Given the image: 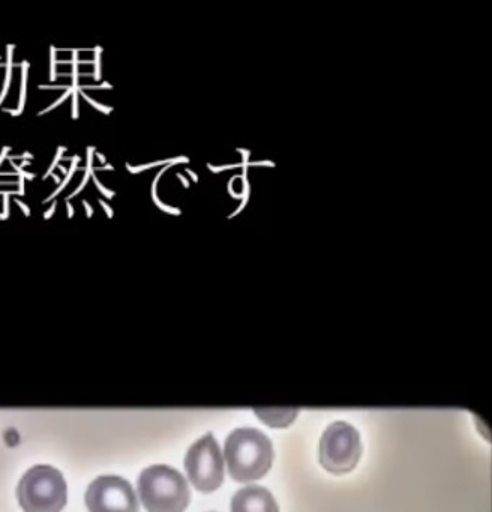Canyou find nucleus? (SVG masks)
<instances>
[{"mask_svg":"<svg viewBox=\"0 0 492 512\" xmlns=\"http://www.w3.org/2000/svg\"><path fill=\"white\" fill-rule=\"evenodd\" d=\"M96 157H98V160L101 161V163H105L104 155L99 154V152H96Z\"/></svg>","mask_w":492,"mask_h":512,"instance_id":"e433bc0d","label":"nucleus"},{"mask_svg":"<svg viewBox=\"0 0 492 512\" xmlns=\"http://www.w3.org/2000/svg\"><path fill=\"white\" fill-rule=\"evenodd\" d=\"M224 455L233 479L255 481L266 475L272 466V442L257 428H236L225 440Z\"/></svg>","mask_w":492,"mask_h":512,"instance_id":"f257e3e1","label":"nucleus"},{"mask_svg":"<svg viewBox=\"0 0 492 512\" xmlns=\"http://www.w3.org/2000/svg\"><path fill=\"white\" fill-rule=\"evenodd\" d=\"M231 512H279L278 503L267 488L248 485L231 499Z\"/></svg>","mask_w":492,"mask_h":512,"instance_id":"0eeeda50","label":"nucleus"},{"mask_svg":"<svg viewBox=\"0 0 492 512\" xmlns=\"http://www.w3.org/2000/svg\"><path fill=\"white\" fill-rule=\"evenodd\" d=\"M15 205L20 206L21 211L24 212V215H26V217H30V209L27 208V206L24 205L23 202H20V200H15Z\"/></svg>","mask_w":492,"mask_h":512,"instance_id":"cd10ccee","label":"nucleus"},{"mask_svg":"<svg viewBox=\"0 0 492 512\" xmlns=\"http://www.w3.org/2000/svg\"><path fill=\"white\" fill-rule=\"evenodd\" d=\"M93 175V170H86V173H84L83 181H81L80 187L77 188V190L74 191V193L71 194V196L68 197V199H72V197L78 196L80 194V191L83 190L84 187L87 185V181H89L90 176Z\"/></svg>","mask_w":492,"mask_h":512,"instance_id":"f3484780","label":"nucleus"},{"mask_svg":"<svg viewBox=\"0 0 492 512\" xmlns=\"http://www.w3.org/2000/svg\"><path fill=\"white\" fill-rule=\"evenodd\" d=\"M83 206H84V209H86L87 218H92L93 209L90 208V205H89V203L86 202V200H84Z\"/></svg>","mask_w":492,"mask_h":512,"instance_id":"c85d7f7f","label":"nucleus"},{"mask_svg":"<svg viewBox=\"0 0 492 512\" xmlns=\"http://www.w3.org/2000/svg\"><path fill=\"white\" fill-rule=\"evenodd\" d=\"M56 208H57V203L54 202L53 205H51V208L48 209L47 212H45L44 214V220H50L51 218V215L54 214V212H56Z\"/></svg>","mask_w":492,"mask_h":512,"instance_id":"bb28decb","label":"nucleus"},{"mask_svg":"<svg viewBox=\"0 0 492 512\" xmlns=\"http://www.w3.org/2000/svg\"><path fill=\"white\" fill-rule=\"evenodd\" d=\"M207 167H209L210 172H213V173L222 172V170L234 169L233 166L213 167V166H210V164H207Z\"/></svg>","mask_w":492,"mask_h":512,"instance_id":"a878e982","label":"nucleus"},{"mask_svg":"<svg viewBox=\"0 0 492 512\" xmlns=\"http://www.w3.org/2000/svg\"><path fill=\"white\" fill-rule=\"evenodd\" d=\"M84 89H93V91H96V89H113V86H111L110 83H102V85L99 86L84 85Z\"/></svg>","mask_w":492,"mask_h":512,"instance_id":"393cba45","label":"nucleus"},{"mask_svg":"<svg viewBox=\"0 0 492 512\" xmlns=\"http://www.w3.org/2000/svg\"><path fill=\"white\" fill-rule=\"evenodd\" d=\"M255 415L270 427H285L296 418L297 409H255Z\"/></svg>","mask_w":492,"mask_h":512,"instance_id":"6e6552de","label":"nucleus"},{"mask_svg":"<svg viewBox=\"0 0 492 512\" xmlns=\"http://www.w3.org/2000/svg\"><path fill=\"white\" fill-rule=\"evenodd\" d=\"M78 92H80L81 97H83L90 106L95 107L96 110L104 113V115H110V113L113 112V107L102 106V104L96 103V101H93L92 98L87 97V95L84 94L83 89L78 88Z\"/></svg>","mask_w":492,"mask_h":512,"instance_id":"f8f14e48","label":"nucleus"},{"mask_svg":"<svg viewBox=\"0 0 492 512\" xmlns=\"http://www.w3.org/2000/svg\"><path fill=\"white\" fill-rule=\"evenodd\" d=\"M156 205H158V208L162 209V211L168 212V214L180 215L179 209H174L170 208V206H165L164 203L159 202V200L158 202H156Z\"/></svg>","mask_w":492,"mask_h":512,"instance_id":"4be33fe9","label":"nucleus"},{"mask_svg":"<svg viewBox=\"0 0 492 512\" xmlns=\"http://www.w3.org/2000/svg\"><path fill=\"white\" fill-rule=\"evenodd\" d=\"M189 481L201 491H213L224 481V458L213 434L198 439L186 452Z\"/></svg>","mask_w":492,"mask_h":512,"instance_id":"39448f33","label":"nucleus"},{"mask_svg":"<svg viewBox=\"0 0 492 512\" xmlns=\"http://www.w3.org/2000/svg\"><path fill=\"white\" fill-rule=\"evenodd\" d=\"M72 91H74V88H72V86H69L68 91H66V94H65V95H62V97H60V100H57V101H56V103L51 104V106H50V107H47V109H44V110H42V112H39V113H38V116L45 115V113L51 112V110L56 109V107H57V106H60V104H62V103H63V101H65V100H66V98L71 97V95H72Z\"/></svg>","mask_w":492,"mask_h":512,"instance_id":"4468645a","label":"nucleus"},{"mask_svg":"<svg viewBox=\"0 0 492 512\" xmlns=\"http://www.w3.org/2000/svg\"><path fill=\"white\" fill-rule=\"evenodd\" d=\"M362 443L356 428L336 421L324 430L320 439V463L333 473L353 469L359 461Z\"/></svg>","mask_w":492,"mask_h":512,"instance_id":"20e7f679","label":"nucleus"},{"mask_svg":"<svg viewBox=\"0 0 492 512\" xmlns=\"http://www.w3.org/2000/svg\"><path fill=\"white\" fill-rule=\"evenodd\" d=\"M72 118L78 119V89L72 91Z\"/></svg>","mask_w":492,"mask_h":512,"instance_id":"aec40b11","label":"nucleus"},{"mask_svg":"<svg viewBox=\"0 0 492 512\" xmlns=\"http://www.w3.org/2000/svg\"><path fill=\"white\" fill-rule=\"evenodd\" d=\"M6 49H8V62H6L5 85H3V91L2 94H0V104L5 101L6 94H8L9 83H11L12 67H14V64H12V52H14L15 46H8Z\"/></svg>","mask_w":492,"mask_h":512,"instance_id":"1a4fd4ad","label":"nucleus"},{"mask_svg":"<svg viewBox=\"0 0 492 512\" xmlns=\"http://www.w3.org/2000/svg\"><path fill=\"white\" fill-rule=\"evenodd\" d=\"M9 148H3L2 155H0V166H2L3 160H5L6 155H8Z\"/></svg>","mask_w":492,"mask_h":512,"instance_id":"473e14b6","label":"nucleus"},{"mask_svg":"<svg viewBox=\"0 0 492 512\" xmlns=\"http://www.w3.org/2000/svg\"><path fill=\"white\" fill-rule=\"evenodd\" d=\"M2 196H3V217L6 218V220H8V217H9V196H11V194H9V191H3L2 193Z\"/></svg>","mask_w":492,"mask_h":512,"instance_id":"412c9836","label":"nucleus"},{"mask_svg":"<svg viewBox=\"0 0 492 512\" xmlns=\"http://www.w3.org/2000/svg\"><path fill=\"white\" fill-rule=\"evenodd\" d=\"M93 152H95V148H89L87 149V169L86 170H93L92 164H93Z\"/></svg>","mask_w":492,"mask_h":512,"instance_id":"5701e85b","label":"nucleus"},{"mask_svg":"<svg viewBox=\"0 0 492 512\" xmlns=\"http://www.w3.org/2000/svg\"><path fill=\"white\" fill-rule=\"evenodd\" d=\"M17 497L26 512H59L66 503V482L51 466L30 467L17 487Z\"/></svg>","mask_w":492,"mask_h":512,"instance_id":"7ed1b4c3","label":"nucleus"},{"mask_svg":"<svg viewBox=\"0 0 492 512\" xmlns=\"http://www.w3.org/2000/svg\"><path fill=\"white\" fill-rule=\"evenodd\" d=\"M177 178H179V179H180V181H182L183 187H185V188H188V187H189V182H188V181H186V179H185V178H183V176H182V175H177Z\"/></svg>","mask_w":492,"mask_h":512,"instance_id":"f704fd0d","label":"nucleus"},{"mask_svg":"<svg viewBox=\"0 0 492 512\" xmlns=\"http://www.w3.org/2000/svg\"><path fill=\"white\" fill-rule=\"evenodd\" d=\"M18 187H20V190H18V196H24L26 194V191H24V179L20 178V181H18Z\"/></svg>","mask_w":492,"mask_h":512,"instance_id":"7c9ffc66","label":"nucleus"},{"mask_svg":"<svg viewBox=\"0 0 492 512\" xmlns=\"http://www.w3.org/2000/svg\"><path fill=\"white\" fill-rule=\"evenodd\" d=\"M53 179H54V182H56V184H59V182H60L59 176L53 175Z\"/></svg>","mask_w":492,"mask_h":512,"instance_id":"ea45409f","label":"nucleus"},{"mask_svg":"<svg viewBox=\"0 0 492 512\" xmlns=\"http://www.w3.org/2000/svg\"><path fill=\"white\" fill-rule=\"evenodd\" d=\"M29 164H30V161H23V163H21L20 169L23 170L24 167L29 166Z\"/></svg>","mask_w":492,"mask_h":512,"instance_id":"58836bf2","label":"nucleus"},{"mask_svg":"<svg viewBox=\"0 0 492 512\" xmlns=\"http://www.w3.org/2000/svg\"><path fill=\"white\" fill-rule=\"evenodd\" d=\"M186 172H188V173H189V176H191L192 181H194V182H198L197 175H195V173H194V172H192V170L186 169Z\"/></svg>","mask_w":492,"mask_h":512,"instance_id":"c9c22d12","label":"nucleus"},{"mask_svg":"<svg viewBox=\"0 0 492 512\" xmlns=\"http://www.w3.org/2000/svg\"><path fill=\"white\" fill-rule=\"evenodd\" d=\"M71 161H72V167H71V170H69L68 175H66L65 181L62 182V185H60V187L57 188V190L54 191V193L51 194V196L48 197V199L44 200V203L51 202V200H53L54 197L59 196L60 191L65 190L66 185H68L69 181H71L72 176H74L75 170L78 169L77 164L80 163V157H78V155H75L74 158H71Z\"/></svg>","mask_w":492,"mask_h":512,"instance_id":"9b49d317","label":"nucleus"},{"mask_svg":"<svg viewBox=\"0 0 492 512\" xmlns=\"http://www.w3.org/2000/svg\"><path fill=\"white\" fill-rule=\"evenodd\" d=\"M138 496L149 512H182L188 506L191 493L179 470L155 464L140 473Z\"/></svg>","mask_w":492,"mask_h":512,"instance_id":"f03ea898","label":"nucleus"},{"mask_svg":"<svg viewBox=\"0 0 492 512\" xmlns=\"http://www.w3.org/2000/svg\"><path fill=\"white\" fill-rule=\"evenodd\" d=\"M21 94H20V106H18V112L23 113L24 103H26V92H27V70H29V62H21Z\"/></svg>","mask_w":492,"mask_h":512,"instance_id":"9d476101","label":"nucleus"},{"mask_svg":"<svg viewBox=\"0 0 492 512\" xmlns=\"http://www.w3.org/2000/svg\"><path fill=\"white\" fill-rule=\"evenodd\" d=\"M99 205L102 206V208H104V211H105V214H107V217L110 218H113V211H111V208L110 206L107 205V203L104 202V200H99Z\"/></svg>","mask_w":492,"mask_h":512,"instance_id":"b1692460","label":"nucleus"},{"mask_svg":"<svg viewBox=\"0 0 492 512\" xmlns=\"http://www.w3.org/2000/svg\"><path fill=\"white\" fill-rule=\"evenodd\" d=\"M39 89H66V91H68L69 86H62V85H60V86H50V85L45 86V85H41V86H39Z\"/></svg>","mask_w":492,"mask_h":512,"instance_id":"c756f323","label":"nucleus"},{"mask_svg":"<svg viewBox=\"0 0 492 512\" xmlns=\"http://www.w3.org/2000/svg\"><path fill=\"white\" fill-rule=\"evenodd\" d=\"M3 112L11 113V115H14V116H20L21 115V113L18 112V110L3 109Z\"/></svg>","mask_w":492,"mask_h":512,"instance_id":"72a5a7b5","label":"nucleus"},{"mask_svg":"<svg viewBox=\"0 0 492 512\" xmlns=\"http://www.w3.org/2000/svg\"><path fill=\"white\" fill-rule=\"evenodd\" d=\"M93 52H95V59H93V65H95V73H93V79L98 82V80H101V53H102V47H95L93 49Z\"/></svg>","mask_w":492,"mask_h":512,"instance_id":"ddd939ff","label":"nucleus"},{"mask_svg":"<svg viewBox=\"0 0 492 512\" xmlns=\"http://www.w3.org/2000/svg\"><path fill=\"white\" fill-rule=\"evenodd\" d=\"M162 164H167V161H158V163L147 164V166L140 167H131L129 164H126V169H128L129 173H140L150 169V167L162 166Z\"/></svg>","mask_w":492,"mask_h":512,"instance_id":"dca6fc26","label":"nucleus"},{"mask_svg":"<svg viewBox=\"0 0 492 512\" xmlns=\"http://www.w3.org/2000/svg\"><path fill=\"white\" fill-rule=\"evenodd\" d=\"M66 208H68V218L74 217V208H72V205L68 200H66Z\"/></svg>","mask_w":492,"mask_h":512,"instance_id":"2f4dec72","label":"nucleus"},{"mask_svg":"<svg viewBox=\"0 0 492 512\" xmlns=\"http://www.w3.org/2000/svg\"><path fill=\"white\" fill-rule=\"evenodd\" d=\"M50 53H51V76L50 80L51 82H54L56 80V47L51 46L50 47Z\"/></svg>","mask_w":492,"mask_h":512,"instance_id":"a211bd4d","label":"nucleus"},{"mask_svg":"<svg viewBox=\"0 0 492 512\" xmlns=\"http://www.w3.org/2000/svg\"><path fill=\"white\" fill-rule=\"evenodd\" d=\"M98 170H110V172H111V170H114V169H113V166H111V164H107V166L101 167V169H98Z\"/></svg>","mask_w":492,"mask_h":512,"instance_id":"4c0bfd02","label":"nucleus"},{"mask_svg":"<svg viewBox=\"0 0 492 512\" xmlns=\"http://www.w3.org/2000/svg\"><path fill=\"white\" fill-rule=\"evenodd\" d=\"M66 151L65 146H62V148L57 149L56 158H54L53 163H51L50 169L47 170V173L44 175V179H47L48 176L53 175V170L56 169L57 164H59V161L62 160L63 152Z\"/></svg>","mask_w":492,"mask_h":512,"instance_id":"2eb2a0df","label":"nucleus"},{"mask_svg":"<svg viewBox=\"0 0 492 512\" xmlns=\"http://www.w3.org/2000/svg\"><path fill=\"white\" fill-rule=\"evenodd\" d=\"M93 182H95L96 188H98L99 191H101L102 196L107 197V199H113L114 197V191L107 190V188L104 187V185L101 184V182L96 179L95 175H92Z\"/></svg>","mask_w":492,"mask_h":512,"instance_id":"6ab92c4d","label":"nucleus"},{"mask_svg":"<svg viewBox=\"0 0 492 512\" xmlns=\"http://www.w3.org/2000/svg\"><path fill=\"white\" fill-rule=\"evenodd\" d=\"M89 512H138L134 488L117 475H102L87 487Z\"/></svg>","mask_w":492,"mask_h":512,"instance_id":"423d86ee","label":"nucleus"}]
</instances>
